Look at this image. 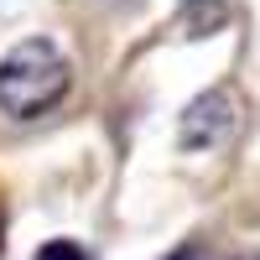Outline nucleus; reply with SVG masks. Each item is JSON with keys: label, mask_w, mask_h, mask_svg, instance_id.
Masks as SVG:
<instances>
[{"label": "nucleus", "mask_w": 260, "mask_h": 260, "mask_svg": "<svg viewBox=\"0 0 260 260\" xmlns=\"http://www.w3.org/2000/svg\"><path fill=\"white\" fill-rule=\"evenodd\" d=\"M240 260H245V255H240Z\"/></svg>", "instance_id": "39448f33"}, {"label": "nucleus", "mask_w": 260, "mask_h": 260, "mask_svg": "<svg viewBox=\"0 0 260 260\" xmlns=\"http://www.w3.org/2000/svg\"><path fill=\"white\" fill-rule=\"evenodd\" d=\"M37 260H89L78 245H68V240H52V245H42L37 250Z\"/></svg>", "instance_id": "7ed1b4c3"}, {"label": "nucleus", "mask_w": 260, "mask_h": 260, "mask_svg": "<svg viewBox=\"0 0 260 260\" xmlns=\"http://www.w3.org/2000/svg\"><path fill=\"white\" fill-rule=\"evenodd\" d=\"M229 120H234L229 94H203V99H192L187 115H182V146L198 151V146L224 141V136H229Z\"/></svg>", "instance_id": "f03ea898"}, {"label": "nucleus", "mask_w": 260, "mask_h": 260, "mask_svg": "<svg viewBox=\"0 0 260 260\" xmlns=\"http://www.w3.org/2000/svg\"><path fill=\"white\" fill-rule=\"evenodd\" d=\"M177 260H192V250H182V255H177Z\"/></svg>", "instance_id": "20e7f679"}, {"label": "nucleus", "mask_w": 260, "mask_h": 260, "mask_svg": "<svg viewBox=\"0 0 260 260\" xmlns=\"http://www.w3.org/2000/svg\"><path fill=\"white\" fill-rule=\"evenodd\" d=\"M68 57H62L47 37H31L6 52L0 62V110L11 120H37L68 94Z\"/></svg>", "instance_id": "f257e3e1"}]
</instances>
